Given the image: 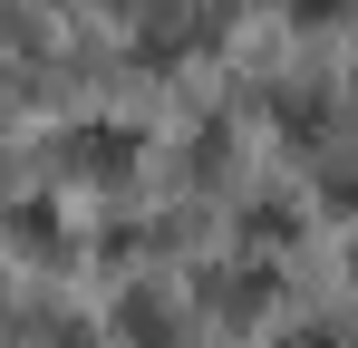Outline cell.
Instances as JSON below:
<instances>
[{"mask_svg":"<svg viewBox=\"0 0 358 348\" xmlns=\"http://www.w3.org/2000/svg\"><path fill=\"white\" fill-rule=\"evenodd\" d=\"M281 10H310V20H329V10H339V0H281Z\"/></svg>","mask_w":358,"mask_h":348,"instance_id":"6da1fadb","label":"cell"}]
</instances>
